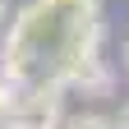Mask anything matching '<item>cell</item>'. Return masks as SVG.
<instances>
[{
	"label": "cell",
	"mask_w": 129,
	"mask_h": 129,
	"mask_svg": "<svg viewBox=\"0 0 129 129\" xmlns=\"http://www.w3.org/2000/svg\"><path fill=\"white\" fill-rule=\"evenodd\" d=\"M88 55H102V0H28L0 46V74L14 88L64 83Z\"/></svg>",
	"instance_id": "1"
},
{
	"label": "cell",
	"mask_w": 129,
	"mask_h": 129,
	"mask_svg": "<svg viewBox=\"0 0 129 129\" xmlns=\"http://www.w3.org/2000/svg\"><path fill=\"white\" fill-rule=\"evenodd\" d=\"M60 129H115V120L102 115V111H78V115L60 120Z\"/></svg>",
	"instance_id": "2"
},
{
	"label": "cell",
	"mask_w": 129,
	"mask_h": 129,
	"mask_svg": "<svg viewBox=\"0 0 129 129\" xmlns=\"http://www.w3.org/2000/svg\"><path fill=\"white\" fill-rule=\"evenodd\" d=\"M9 111H14V83H9L5 74H0V120H5Z\"/></svg>",
	"instance_id": "3"
},
{
	"label": "cell",
	"mask_w": 129,
	"mask_h": 129,
	"mask_svg": "<svg viewBox=\"0 0 129 129\" xmlns=\"http://www.w3.org/2000/svg\"><path fill=\"white\" fill-rule=\"evenodd\" d=\"M0 129H37V124H28V120H19V115H5V120H0Z\"/></svg>",
	"instance_id": "4"
},
{
	"label": "cell",
	"mask_w": 129,
	"mask_h": 129,
	"mask_svg": "<svg viewBox=\"0 0 129 129\" xmlns=\"http://www.w3.org/2000/svg\"><path fill=\"white\" fill-rule=\"evenodd\" d=\"M115 129H129V106L120 111V120H115Z\"/></svg>",
	"instance_id": "5"
},
{
	"label": "cell",
	"mask_w": 129,
	"mask_h": 129,
	"mask_svg": "<svg viewBox=\"0 0 129 129\" xmlns=\"http://www.w3.org/2000/svg\"><path fill=\"white\" fill-rule=\"evenodd\" d=\"M9 19V0H0V23H5Z\"/></svg>",
	"instance_id": "6"
},
{
	"label": "cell",
	"mask_w": 129,
	"mask_h": 129,
	"mask_svg": "<svg viewBox=\"0 0 129 129\" xmlns=\"http://www.w3.org/2000/svg\"><path fill=\"white\" fill-rule=\"evenodd\" d=\"M124 60H129V46H124Z\"/></svg>",
	"instance_id": "7"
}]
</instances>
